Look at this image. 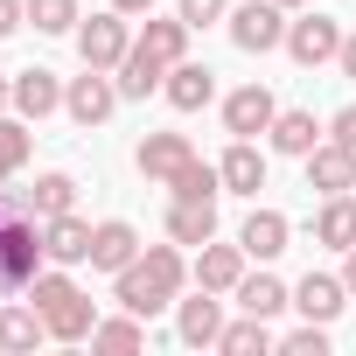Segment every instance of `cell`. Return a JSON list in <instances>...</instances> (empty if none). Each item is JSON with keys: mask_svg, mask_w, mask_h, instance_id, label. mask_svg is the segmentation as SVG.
<instances>
[{"mask_svg": "<svg viewBox=\"0 0 356 356\" xmlns=\"http://www.w3.org/2000/svg\"><path fill=\"white\" fill-rule=\"evenodd\" d=\"M342 286H349V300H356V245H349V266H342Z\"/></svg>", "mask_w": 356, "mask_h": 356, "instance_id": "ab89813d", "label": "cell"}, {"mask_svg": "<svg viewBox=\"0 0 356 356\" xmlns=\"http://www.w3.org/2000/svg\"><path fill=\"white\" fill-rule=\"evenodd\" d=\"M29 22L42 29V35H77V0H29Z\"/></svg>", "mask_w": 356, "mask_h": 356, "instance_id": "1f68e13d", "label": "cell"}, {"mask_svg": "<svg viewBox=\"0 0 356 356\" xmlns=\"http://www.w3.org/2000/svg\"><path fill=\"white\" fill-rule=\"evenodd\" d=\"M314 238L335 245V252H349V245H356V196H321V210H314Z\"/></svg>", "mask_w": 356, "mask_h": 356, "instance_id": "cb8c5ba5", "label": "cell"}, {"mask_svg": "<svg viewBox=\"0 0 356 356\" xmlns=\"http://www.w3.org/2000/svg\"><path fill=\"white\" fill-rule=\"evenodd\" d=\"M196 286H210V293H238V280H245V245H196Z\"/></svg>", "mask_w": 356, "mask_h": 356, "instance_id": "30bf717a", "label": "cell"}, {"mask_svg": "<svg viewBox=\"0 0 356 356\" xmlns=\"http://www.w3.org/2000/svg\"><path fill=\"white\" fill-rule=\"evenodd\" d=\"M280 8H314V0H280Z\"/></svg>", "mask_w": 356, "mask_h": 356, "instance_id": "b9f144b4", "label": "cell"}, {"mask_svg": "<svg viewBox=\"0 0 356 356\" xmlns=\"http://www.w3.org/2000/svg\"><path fill=\"white\" fill-rule=\"evenodd\" d=\"M273 119H280V98H273L266 84H238V91L224 98V133H231V140L273 133Z\"/></svg>", "mask_w": 356, "mask_h": 356, "instance_id": "8992f818", "label": "cell"}, {"mask_svg": "<svg viewBox=\"0 0 356 356\" xmlns=\"http://www.w3.org/2000/svg\"><path fill=\"white\" fill-rule=\"evenodd\" d=\"M293 307H300L307 321H335V314L349 307V286H342L335 273H307V280L293 286Z\"/></svg>", "mask_w": 356, "mask_h": 356, "instance_id": "ac0fdd59", "label": "cell"}, {"mask_svg": "<svg viewBox=\"0 0 356 356\" xmlns=\"http://www.w3.org/2000/svg\"><path fill=\"white\" fill-rule=\"evenodd\" d=\"M0 217H8V210H0Z\"/></svg>", "mask_w": 356, "mask_h": 356, "instance_id": "ee69618b", "label": "cell"}, {"mask_svg": "<svg viewBox=\"0 0 356 356\" xmlns=\"http://www.w3.org/2000/svg\"><path fill=\"white\" fill-rule=\"evenodd\" d=\"M286 238H293V224H286L280 210H252V217L238 224V245H245V259H259V266H266V259H280V252H286Z\"/></svg>", "mask_w": 356, "mask_h": 356, "instance_id": "5bb4252c", "label": "cell"}, {"mask_svg": "<svg viewBox=\"0 0 356 356\" xmlns=\"http://www.w3.org/2000/svg\"><path fill=\"white\" fill-rule=\"evenodd\" d=\"M168 238H175V245H210V238H217V203L175 196V210H168Z\"/></svg>", "mask_w": 356, "mask_h": 356, "instance_id": "ffe728a7", "label": "cell"}, {"mask_svg": "<svg viewBox=\"0 0 356 356\" xmlns=\"http://www.w3.org/2000/svg\"><path fill=\"white\" fill-rule=\"evenodd\" d=\"M175 15H182L189 29H210V22H231V15H224V0H175Z\"/></svg>", "mask_w": 356, "mask_h": 356, "instance_id": "e575fe53", "label": "cell"}, {"mask_svg": "<svg viewBox=\"0 0 356 356\" xmlns=\"http://www.w3.org/2000/svg\"><path fill=\"white\" fill-rule=\"evenodd\" d=\"M112 105H119V77H112V70H91V63H84V77L63 84V112H70L77 126H105Z\"/></svg>", "mask_w": 356, "mask_h": 356, "instance_id": "5b68a950", "label": "cell"}, {"mask_svg": "<svg viewBox=\"0 0 356 356\" xmlns=\"http://www.w3.org/2000/svg\"><path fill=\"white\" fill-rule=\"evenodd\" d=\"M238 307H245V314H266V321H273L280 307H293V293H286V286H280L273 273H245V280H238Z\"/></svg>", "mask_w": 356, "mask_h": 356, "instance_id": "d4e9b609", "label": "cell"}, {"mask_svg": "<svg viewBox=\"0 0 356 356\" xmlns=\"http://www.w3.org/2000/svg\"><path fill=\"white\" fill-rule=\"evenodd\" d=\"M307 189H321V196H349V189H356V147L321 140V147L307 154Z\"/></svg>", "mask_w": 356, "mask_h": 356, "instance_id": "52a82bcc", "label": "cell"}, {"mask_svg": "<svg viewBox=\"0 0 356 356\" xmlns=\"http://www.w3.org/2000/svg\"><path fill=\"white\" fill-rule=\"evenodd\" d=\"M133 161H140V175H147V182H175V175L196 161V147H189V133H147Z\"/></svg>", "mask_w": 356, "mask_h": 356, "instance_id": "ba28073f", "label": "cell"}, {"mask_svg": "<svg viewBox=\"0 0 356 356\" xmlns=\"http://www.w3.org/2000/svg\"><path fill=\"white\" fill-rule=\"evenodd\" d=\"M328 140H342V147H356V105H342V112L328 119Z\"/></svg>", "mask_w": 356, "mask_h": 356, "instance_id": "d590c367", "label": "cell"}, {"mask_svg": "<svg viewBox=\"0 0 356 356\" xmlns=\"http://www.w3.org/2000/svg\"><path fill=\"white\" fill-rule=\"evenodd\" d=\"M42 335H49L42 307H0V349H29V342H42Z\"/></svg>", "mask_w": 356, "mask_h": 356, "instance_id": "83f0119b", "label": "cell"}, {"mask_svg": "<svg viewBox=\"0 0 356 356\" xmlns=\"http://www.w3.org/2000/svg\"><path fill=\"white\" fill-rule=\"evenodd\" d=\"M126 49H133V29H126V15H119V8H105V15L77 22V56H84L91 70H119V63H126Z\"/></svg>", "mask_w": 356, "mask_h": 356, "instance_id": "277c9868", "label": "cell"}, {"mask_svg": "<svg viewBox=\"0 0 356 356\" xmlns=\"http://www.w3.org/2000/svg\"><path fill=\"white\" fill-rule=\"evenodd\" d=\"M161 91H168V105H175V112H203V105L217 98V70L182 56V63H168V84H161Z\"/></svg>", "mask_w": 356, "mask_h": 356, "instance_id": "8fae6325", "label": "cell"}, {"mask_svg": "<svg viewBox=\"0 0 356 356\" xmlns=\"http://www.w3.org/2000/svg\"><path fill=\"white\" fill-rule=\"evenodd\" d=\"M119 15H154V0H112Z\"/></svg>", "mask_w": 356, "mask_h": 356, "instance_id": "f35d334b", "label": "cell"}, {"mask_svg": "<svg viewBox=\"0 0 356 356\" xmlns=\"http://www.w3.org/2000/svg\"><path fill=\"white\" fill-rule=\"evenodd\" d=\"M286 356H328V321H300L293 335H280Z\"/></svg>", "mask_w": 356, "mask_h": 356, "instance_id": "d6a6232c", "label": "cell"}, {"mask_svg": "<svg viewBox=\"0 0 356 356\" xmlns=\"http://www.w3.org/2000/svg\"><path fill=\"white\" fill-rule=\"evenodd\" d=\"M175 335H182L189 349H217V335H224V300L203 286L196 300H182V314H175Z\"/></svg>", "mask_w": 356, "mask_h": 356, "instance_id": "7c38bea8", "label": "cell"}, {"mask_svg": "<svg viewBox=\"0 0 356 356\" xmlns=\"http://www.w3.org/2000/svg\"><path fill=\"white\" fill-rule=\"evenodd\" d=\"M217 349H224V356H259V349H273V328H266V314H245V321H224Z\"/></svg>", "mask_w": 356, "mask_h": 356, "instance_id": "484cf974", "label": "cell"}, {"mask_svg": "<svg viewBox=\"0 0 356 356\" xmlns=\"http://www.w3.org/2000/svg\"><path fill=\"white\" fill-rule=\"evenodd\" d=\"M335 63H342V77L356 84V35H342V56H335Z\"/></svg>", "mask_w": 356, "mask_h": 356, "instance_id": "74e56055", "label": "cell"}, {"mask_svg": "<svg viewBox=\"0 0 356 356\" xmlns=\"http://www.w3.org/2000/svg\"><path fill=\"white\" fill-rule=\"evenodd\" d=\"M286 56H293L300 70L335 63V56H342V22H335V15H321V8H307L300 22H286Z\"/></svg>", "mask_w": 356, "mask_h": 356, "instance_id": "7a4b0ae2", "label": "cell"}, {"mask_svg": "<svg viewBox=\"0 0 356 356\" xmlns=\"http://www.w3.org/2000/svg\"><path fill=\"white\" fill-rule=\"evenodd\" d=\"M168 189H175V196H196V203H217V196H224V175H217V161H189Z\"/></svg>", "mask_w": 356, "mask_h": 356, "instance_id": "4dcf8cb0", "label": "cell"}, {"mask_svg": "<svg viewBox=\"0 0 356 356\" xmlns=\"http://www.w3.org/2000/svg\"><path fill=\"white\" fill-rule=\"evenodd\" d=\"M91 231H98V224H84L77 210L42 217V252H49V266H84V259H91Z\"/></svg>", "mask_w": 356, "mask_h": 356, "instance_id": "9c48e42d", "label": "cell"}, {"mask_svg": "<svg viewBox=\"0 0 356 356\" xmlns=\"http://www.w3.org/2000/svg\"><path fill=\"white\" fill-rule=\"evenodd\" d=\"M56 105H63L56 70H42V63H35V70H15V112H22V119H49Z\"/></svg>", "mask_w": 356, "mask_h": 356, "instance_id": "e0dca14e", "label": "cell"}, {"mask_svg": "<svg viewBox=\"0 0 356 356\" xmlns=\"http://www.w3.org/2000/svg\"><path fill=\"white\" fill-rule=\"evenodd\" d=\"M112 280H119V286H112V300H119V307H133V314H147V321H154L161 307H175V293H168L161 280H147V266H140V259H133L126 273H112Z\"/></svg>", "mask_w": 356, "mask_h": 356, "instance_id": "9a60e30c", "label": "cell"}, {"mask_svg": "<svg viewBox=\"0 0 356 356\" xmlns=\"http://www.w3.org/2000/svg\"><path fill=\"white\" fill-rule=\"evenodd\" d=\"M63 293H77V280H70L63 266H56V273H35V280H29V300H35V307H56Z\"/></svg>", "mask_w": 356, "mask_h": 356, "instance_id": "836d02e7", "label": "cell"}, {"mask_svg": "<svg viewBox=\"0 0 356 356\" xmlns=\"http://www.w3.org/2000/svg\"><path fill=\"white\" fill-rule=\"evenodd\" d=\"M8 105H15V77H8V70H0V112H8Z\"/></svg>", "mask_w": 356, "mask_h": 356, "instance_id": "60d3db41", "label": "cell"}, {"mask_svg": "<svg viewBox=\"0 0 356 356\" xmlns=\"http://www.w3.org/2000/svg\"><path fill=\"white\" fill-rule=\"evenodd\" d=\"M217 175H224L231 196H259V189H266V154H259L252 140H231L224 161H217Z\"/></svg>", "mask_w": 356, "mask_h": 356, "instance_id": "2e32d148", "label": "cell"}, {"mask_svg": "<svg viewBox=\"0 0 356 356\" xmlns=\"http://www.w3.org/2000/svg\"><path fill=\"white\" fill-rule=\"evenodd\" d=\"M112 77H119V98H154V91L168 84V63H161V56H147V49L133 42V49H126V63H119Z\"/></svg>", "mask_w": 356, "mask_h": 356, "instance_id": "44dd1931", "label": "cell"}, {"mask_svg": "<svg viewBox=\"0 0 356 356\" xmlns=\"http://www.w3.org/2000/svg\"><path fill=\"white\" fill-rule=\"evenodd\" d=\"M133 259H140V231H133L126 217H105V224L91 231V266H98V273H126Z\"/></svg>", "mask_w": 356, "mask_h": 356, "instance_id": "4fadbf2b", "label": "cell"}, {"mask_svg": "<svg viewBox=\"0 0 356 356\" xmlns=\"http://www.w3.org/2000/svg\"><path fill=\"white\" fill-rule=\"evenodd\" d=\"M8 175H15V168H8V161H0V182H8Z\"/></svg>", "mask_w": 356, "mask_h": 356, "instance_id": "7bdbcfd3", "label": "cell"}, {"mask_svg": "<svg viewBox=\"0 0 356 356\" xmlns=\"http://www.w3.org/2000/svg\"><path fill=\"white\" fill-rule=\"evenodd\" d=\"M22 22H29V8H22V0H0V42H8Z\"/></svg>", "mask_w": 356, "mask_h": 356, "instance_id": "8d00e7d4", "label": "cell"}, {"mask_svg": "<svg viewBox=\"0 0 356 356\" xmlns=\"http://www.w3.org/2000/svg\"><path fill=\"white\" fill-rule=\"evenodd\" d=\"M42 259V217H0V293H29Z\"/></svg>", "mask_w": 356, "mask_h": 356, "instance_id": "6da1fadb", "label": "cell"}, {"mask_svg": "<svg viewBox=\"0 0 356 356\" xmlns=\"http://www.w3.org/2000/svg\"><path fill=\"white\" fill-rule=\"evenodd\" d=\"M42 321H49V335H56V342H91V328H98V307H91L84 293H63L56 307H42Z\"/></svg>", "mask_w": 356, "mask_h": 356, "instance_id": "7402d4cb", "label": "cell"}, {"mask_svg": "<svg viewBox=\"0 0 356 356\" xmlns=\"http://www.w3.org/2000/svg\"><path fill=\"white\" fill-rule=\"evenodd\" d=\"M266 140H273V154H293V161H307V154H314L328 133H321V119H314V112H280Z\"/></svg>", "mask_w": 356, "mask_h": 356, "instance_id": "d6986e66", "label": "cell"}, {"mask_svg": "<svg viewBox=\"0 0 356 356\" xmlns=\"http://www.w3.org/2000/svg\"><path fill=\"white\" fill-rule=\"evenodd\" d=\"M29 203H35V217H63V210H77V182H70L63 168H56V175H35Z\"/></svg>", "mask_w": 356, "mask_h": 356, "instance_id": "f1b7e54d", "label": "cell"}, {"mask_svg": "<svg viewBox=\"0 0 356 356\" xmlns=\"http://www.w3.org/2000/svg\"><path fill=\"white\" fill-rule=\"evenodd\" d=\"M231 42L245 56L286 49V8H280V0H245V8H231Z\"/></svg>", "mask_w": 356, "mask_h": 356, "instance_id": "3957f363", "label": "cell"}, {"mask_svg": "<svg viewBox=\"0 0 356 356\" xmlns=\"http://www.w3.org/2000/svg\"><path fill=\"white\" fill-rule=\"evenodd\" d=\"M140 266H147V280H161L168 293H182V280H189V266H182V245H140Z\"/></svg>", "mask_w": 356, "mask_h": 356, "instance_id": "4316f807", "label": "cell"}, {"mask_svg": "<svg viewBox=\"0 0 356 356\" xmlns=\"http://www.w3.org/2000/svg\"><path fill=\"white\" fill-rule=\"evenodd\" d=\"M140 342H147V314H133V307L91 328V349H140Z\"/></svg>", "mask_w": 356, "mask_h": 356, "instance_id": "f546056e", "label": "cell"}, {"mask_svg": "<svg viewBox=\"0 0 356 356\" xmlns=\"http://www.w3.org/2000/svg\"><path fill=\"white\" fill-rule=\"evenodd\" d=\"M133 42H140L147 56H161V63H182V56H189V22H182V15H168V22L147 15V29H140Z\"/></svg>", "mask_w": 356, "mask_h": 356, "instance_id": "603a6c76", "label": "cell"}]
</instances>
